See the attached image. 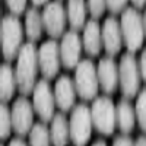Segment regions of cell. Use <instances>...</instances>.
Instances as JSON below:
<instances>
[{
	"mask_svg": "<svg viewBox=\"0 0 146 146\" xmlns=\"http://www.w3.org/2000/svg\"><path fill=\"white\" fill-rule=\"evenodd\" d=\"M40 69L38 63V50L35 48L34 42L23 44L19 56H18V63H16V80H18V88L23 95H28L35 88V79H36V72Z\"/></svg>",
	"mask_w": 146,
	"mask_h": 146,
	"instance_id": "cell-1",
	"label": "cell"
},
{
	"mask_svg": "<svg viewBox=\"0 0 146 146\" xmlns=\"http://www.w3.org/2000/svg\"><path fill=\"white\" fill-rule=\"evenodd\" d=\"M23 40L22 23L16 15H6L2 19L0 27V42H2V53L6 62H10L19 56Z\"/></svg>",
	"mask_w": 146,
	"mask_h": 146,
	"instance_id": "cell-2",
	"label": "cell"
},
{
	"mask_svg": "<svg viewBox=\"0 0 146 146\" xmlns=\"http://www.w3.org/2000/svg\"><path fill=\"white\" fill-rule=\"evenodd\" d=\"M121 32L126 47L130 53L137 51L143 44L145 38V28H143V18L137 12L136 7H127L121 15Z\"/></svg>",
	"mask_w": 146,
	"mask_h": 146,
	"instance_id": "cell-3",
	"label": "cell"
},
{
	"mask_svg": "<svg viewBox=\"0 0 146 146\" xmlns=\"http://www.w3.org/2000/svg\"><path fill=\"white\" fill-rule=\"evenodd\" d=\"M69 127H70V140L76 146H85L92 135V115H91V108L85 104H79L73 108L70 120H69Z\"/></svg>",
	"mask_w": 146,
	"mask_h": 146,
	"instance_id": "cell-4",
	"label": "cell"
},
{
	"mask_svg": "<svg viewBox=\"0 0 146 146\" xmlns=\"http://www.w3.org/2000/svg\"><path fill=\"white\" fill-rule=\"evenodd\" d=\"M91 115L94 127L101 135L110 136L117 124V107L108 96L96 98L91 107Z\"/></svg>",
	"mask_w": 146,
	"mask_h": 146,
	"instance_id": "cell-5",
	"label": "cell"
},
{
	"mask_svg": "<svg viewBox=\"0 0 146 146\" xmlns=\"http://www.w3.org/2000/svg\"><path fill=\"white\" fill-rule=\"evenodd\" d=\"M140 69L135 56L131 53L123 54L118 64V82L121 92L126 98H133L137 95L140 88Z\"/></svg>",
	"mask_w": 146,
	"mask_h": 146,
	"instance_id": "cell-6",
	"label": "cell"
},
{
	"mask_svg": "<svg viewBox=\"0 0 146 146\" xmlns=\"http://www.w3.org/2000/svg\"><path fill=\"white\" fill-rule=\"evenodd\" d=\"M75 85L82 100L89 101L96 96L100 88V79H98V70L91 60L85 58L79 62L75 73Z\"/></svg>",
	"mask_w": 146,
	"mask_h": 146,
	"instance_id": "cell-7",
	"label": "cell"
},
{
	"mask_svg": "<svg viewBox=\"0 0 146 146\" xmlns=\"http://www.w3.org/2000/svg\"><path fill=\"white\" fill-rule=\"evenodd\" d=\"M32 105L42 123H48L54 118V107L57 105L54 98V91H51L50 83L45 79L36 82L32 91Z\"/></svg>",
	"mask_w": 146,
	"mask_h": 146,
	"instance_id": "cell-8",
	"label": "cell"
},
{
	"mask_svg": "<svg viewBox=\"0 0 146 146\" xmlns=\"http://www.w3.org/2000/svg\"><path fill=\"white\" fill-rule=\"evenodd\" d=\"M34 105L27 96H19L12 105V126L19 136L29 135L31 129L34 127Z\"/></svg>",
	"mask_w": 146,
	"mask_h": 146,
	"instance_id": "cell-9",
	"label": "cell"
},
{
	"mask_svg": "<svg viewBox=\"0 0 146 146\" xmlns=\"http://www.w3.org/2000/svg\"><path fill=\"white\" fill-rule=\"evenodd\" d=\"M38 63L40 70L45 79H53L60 70L62 56H60V45L56 40H48L41 44L38 50Z\"/></svg>",
	"mask_w": 146,
	"mask_h": 146,
	"instance_id": "cell-10",
	"label": "cell"
},
{
	"mask_svg": "<svg viewBox=\"0 0 146 146\" xmlns=\"http://www.w3.org/2000/svg\"><path fill=\"white\" fill-rule=\"evenodd\" d=\"M66 13L63 5L60 2H50L47 3L42 12V22H44V29L47 34L57 38L64 32L66 27Z\"/></svg>",
	"mask_w": 146,
	"mask_h": 146,
	"instance_id": "cell-11",
	"label": "cell"
},
{
	"mask_svg": "<svg viewBox=\"0 0 146 146\" xmlns=\"http://www.w3.org/2000/svg\"><path fill=\"white\" fill-rule=\"evenodd\" d=\"M82 51V40L76 31H69L63 35L60 42V56H62V64L66 69H76L80 62Z\"/></svg>",
	"mask_w": 146,
	"mask_h": 146,
	"instance_id": "cell-12",
	"label": "cell"
},
{
	"mask_svg": "<svg viewBox=\"0 0 146 146\" xmlns=\"http://www.w3.org/2000/svg\"><path fill=\"white\" fill-rule=\"evenodd\" d=\"M123 32H121L120 22L111 16L107 18L102 25V45L105 51L110 56H115L120 53L121 45H123Z\"/></svg>",
	"mask_w": 146,
	"mask_h": 146,
	"instance_id": "cell-13",
	"label": "cell"
},
{
	"mask_svg": "<svg viewBox=\"0 0 146 146\" xmlns=\"http://www.w3.org/2000/svg\"><path fill=\"white\" fill-rule=\"evenodd\" d=\"M76 92H78L76 85L72 80V78H69L67 75H63L57 79L56 86H54V98H56L57 107L63 113L72 110V107L75 105Z\"/></svg>",
	"mask_w": 146,
	"mask_h": 146,
	"instance_id": "cell-14",
	"label": "cell"
},
{
	"mask_svg": "<svg viewBox=\"0 0 146 146\" xmlns=\"http://www.w3.org/2000/svg\"><path fill=\"white\" fill-rule=\"evenodd\" d=\"M98 79H100V86L104 92L113 94L117 86L120 85L118 82V66L115 64L114 58L111 57H104L98 63Z\"/></svg>",
	"mask_w": 146,
	"mask_h": 146,
	"instance_id": "cell-15",
	"label": "cell"
},
{
	"mask_svg": "<svg viewBox=\"0 0 146 146\" xmlns=\"http://www.w3.org/2000/svg\"><path fill=\"white\" fill-rule=\"evenodd\" d=\"M83 48L89 56H98L102 47V29L96 21H89L83 28Z\"/></svg>",
	"mask_w": 146,
	"mask_h": 146,
	"instance_id": "cell-16",
	"label": "cell"
},
{
	"mask_svg": "<svg viewBox=\"0 0 146 146\" xmlns=\"http://www.w3.org/2000/svg\"><path fill=\"white\" fill-rule=\"evenodd\" d=\"M18 86L16 80V73L10 63H3L2 69H0V98L2 102H9L13 98L15 89Z\"/></svg>",
	"mask_w": 146,
	"mask_h": 146,
	"instance_id": "cell-17",
	"label": "cell"
},
{
	"mask_svg": "<svg viewBox=\"0 0 146 146\" xmlns=\"http://www.w3.org/2000/svg\"><path fill=\"white\" fill-rule=\"evenodd\" d=\"M50 135H51V143L54 146H66L70 139V127L69 121L64 117V114L58 113L51 120V127H50Z\"/></svg>",
	"mask_w": 146,
	"mask_h": 146,
	"instance_id": "cell-18",
	"label": "cell"
},
{
	"mask_svg": "<svg viewBox=\"0 0 146 146\" xmlns=\"http://www.w3.org/2000/svg\"><path fill=\"white\" fill-rule=\"evenodd\" d=\"M44 29V22H42V13H40L36 7H31L27 10L25 16V31L27 36L29 38L31 42L38 41L42 35Z\"/></svg>",
	"mask_w": 146,
	"mask_h": 146,
	"instance_id": "cell-19",
	"label": "cell"
},
{
	"mask_svg": "<svg viewBox=\"0 0 146 146\" xmlns=\"http://www.w3.org/2000/svg\"><path fill=\"white\" fill-rule=\"evenodd\" d=\"M117 124L120 130L124 133H130L136 124V110H133L129 101H120L117 105Z\"/></svg>",
	"mask_w": 146,
	"mask_h": 146,
	"instance_id": "cell-20",
	"label": "cell"
},
{
	"mask_svg": "<svg viewBox=\"0 0 146 146\" xmlns=\"http://www.w3.org/2000/svg\"><path fill=\"white\" fill-rule=\"evenodd\" d=\"M67 19L73 31L85 28L86 21V5L85 0H69L67 2Z\"/></svg>",
	"mask_w": 146,
	"mask_h": 146,
	"instance_id": "cell-21",
	"label": "cell"
},
{
	"mask_svg": "<svg viewBox=\"0 0 146 146\" xmlns=\"http://www.w3.org/2000/svg\"><path fill=\"white\" fill-rule=\"evenodd\" d=\"M51 135L45 123H36L29 131V146H50Z\"/></svg>",
	"mask_w": 146,
	"mask_h": 146,
	"instance_id": "cell-22",
	"label": "cell"
},
{
	"mask_svg": "<svg viewBox=\"0 0 146 146\" xmlns=\"http://www.w3.org/2000/svg\"><path fill=\"white\" fill-rule=\"evenodd\" d=\"M0 137L3 140L9 137V135L13 130V126H12V114L9 107L2 102V107H0Z\"/></svg>",
	"mask_w": 146,
	"mask_h": 146,
	"instance_id": "cell-23",
	"label": "cell"
},
{
	"mask_svg": "<svg viewBox=\"0 0 146 146\" xmlns=\"http://www.w3.org/2000/svg\"><path fill=\"white\" fill-rule=\"evenodd\" d=\"M136 117H137V123L143 131H146V89H143L137 95V101H136Z\"/></svg>",
	"mask_w": 146,
	"mask_h": 146,
	"instance_id": "cell-24",
	"label": "cell"
},
{
	"mask_svg": "<svg viewBox=\"0 0 146 146\" xmlns=\"http://www.w3.org/2000/svg\"><path fill=\"white\" fill-rule=\"evenodd\" d=\"M105 7H107V0H88V10L95 19L104 15Z\"/></svg>",
	"mask_w": 146,
	"mask_h": 146,
	"instance_id": "cell-25",
	"label": "cell"
},
{
	"mask_svg": "<svg viewBox=\"0 0 146 146\" xmlns=\"http://www.w3.org/2000/svg\"><path fill=\"white\" fill-rule=\"evenodd\" d=\"M7 9L12 12V15H21L27 7V2L28 0H5Z\"/></svg>",
	"mask_w": 146,
	"mask_h": 146,
	"instance_id": "cell-26",
	"label": "cell"
},
{
	"mask_svg": "<svg viewBox=\"0 0 146 146\" xmlns=\"http://www.w3.org/2000/svg\"><path fill=\"white\" fill-rule=\"evenodd\" d=\"M127 5V0H107V7L111 13H118Z\"/></svg>",
	"mask_w": 146,
	"mask_h": 146,
	"instance_id": "cell-27",
	"label": "cell"
},
{
	"mask_svg": "<svg viewBox=\"0 0 146 146\" xmlns=\"http://www.w3.org/2000/svg\"><path fill=\"white\" fill-rule=\"evenodd\" d=\"M113 146H135V142H133L129 136L123 135V136H117Z\"/></svg>",
	"mask_w": 146,
	"mask_h": 146,
	"instance_id": "cell-28",
	"label": "cell"
},
{
	"mask_svg": "<svg viewBox=\"0 0 146 146\" xmlns=\"http://www.w3.org/2000/svg\"><path fill=\"white\" fill-rule=\"evenodd\" d=\"M139 69H140V76L146 82V48L142 51L140 56V62H139Z\"/></svg>",
	"mask_w": 146,
	"mask_h": 146,
	"instance_id": "cell-29",
	"label": "cell"
},
{
	"mask_svg": "<svg viewBox=\"0 0 146 146\" xmlns=\"http://www.w3.org/2000/svg\"><path fill=\"white\" fill-rule=\"evenodd\" d=\"M9 146H27V143L23 142L22 139H19V137H16V139H12L10 140V143H9Z\"/></svg>",
	"mask_w": 146,
	"mask_h": 146,
	"instance_id": "cell-30",
	"label": "cell"
},
{
	"mask_svg": "<svg viewBox=\"0 0 146 146\" xmlns=\"http://www.w3.org/2000/svg\"><path fill=\"white\" fill-rule=\"evenodd\" d=\"M135 146H146V136L137 137V140L135 142Z\"/></svg>",
	"mask_w": 146,
	"mask_h": 146,
	"instance_id": "cell-31",
	"label": "cell"
},
{
	"mask_svg": "<svg viewBox=\"0 0 146 146\" xmlns=\"http://www.w3.org/2000/svg\"><path fill=\"white\" fill-rule=\"evenodd\" d=\"M131 3L135 5V7L140 9V7H143L146 5V0H131Z\"/></svg>",
	"mask_w": 146,
	"mask_h": 146,
	"instance_id": "cell-32",
	"label": "cell"
},
{
	"mask_svg": "<svg viewBox=\"0 0 146 146\" xmlns=\"http://www.w3.org/2000/svg\"><path fill=\"white\" fill-rule=\"evenodd\" d=\"M32 3H34L35 6H42V5L48 3V0H32Z\"/></svg>",
	"mask_w": 146,
	"mask_h": 146,
	"instance_id": "cell-33",
	"label": "cell"
},
{
	"mask_svg": "<svg viewBox=\"0 0 146 146\" xmlns=\"http://www.w3.org/2000/svg\"><path fill=\"white\" fill-rule=\"evenodd\" d=\"M92 146H107V143H105L104 140H96Z\"/></svg>",
	"mask_w": 146,
	"mask_h": 146,
	"instance_id": "cell-34",
	"label": "cell"
},
{
	"mask_svg": "<svg viewBox=\"0 0 146 146\" xmlns=\"http://www.w3.org/2000/svg\"><path fill=\"white\" fill-rule=\"evenodd\" d=\"M142 18H143V28H145V36H146V10H145V15Z\"/></svg>",
	"mask_w": 146,
	"mask_h": 146,
	"instance_id": "cell-35",
	"label": "cell"
}]
</instances>
